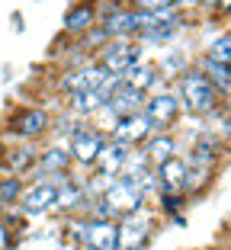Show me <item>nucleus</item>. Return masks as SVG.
Instances as JSON below:
<instances>
[{
  "instance_id": "obj_1",
  "label": "nucleus",
  "mask_w": 231,
  "mask_h": 250,
  "mask_svg": "<svg viewBox=\"0 0 231 250\" xmlns=\"http://www.w3.org/2000/svg\"><path fill=\"white\" fill-rule=\"evenodd\" d=\"M173 93L180 100L183 116H196V119H212L222 116L228 106L222 103V93L215 90V83L206 77L196 64H189L183 74L173 77Z\"/></svg>"
},
{
  "instance_id": "obj_2",
  "label": "nucleus",
  "mask_w": 231,
  "mask_h": 250,
  "mask_svg": "<svg viewBox=\"0 0 231 250\" xmlns=\"http://www.w3.org/2000/svg\"><path fill=\"white\" fill-rule=\"evenodd\" d=\"M52 132V112L45 106H13L3 119V138L42 145Z\"/></svg>"
},
{
  "instance_id": "obj_3",
  "label": "nucleus",
  "mask_w": 231,
  "mask_h": 250,
  "mask_svg": "<svg viewBox=\"0 0 231 250\" xmlns=\"http://www.w3.org/2000/svg\"><path fill=\"white\" fill-rule=\"evenodd\" d=\"M106 141H109V135H106L103 128H97L93 122H77V128L71 132V138L64 141L67 151H71V161H74V170H81V173L87 170L90 173Z\"/></svg>"
},
{
  "instance_id": "obj_4",
  "label": "nucleus",
  "mask_w": 231,
  "mask_h": 250,
  "mask_svg": "<svg viewBox=\"0 0 231 250\" xmlns=\"http://www.w3.org/2000/svg\"><path fill=\"white\" fill-rule=\"evenodd\" d=\"M142 116L148 119L151 132H173L177 122L183 119V109H180V100L170 87H161L154 93L145 96L142 103Z\"/></svg>"
},
{
  "instance_id": "obj_5",
  "label": "nucleus",
  "mask_w": 231,
  "mask_h": 250,
  "mask_svg": "<svg viewBox=\"0 0 231 250\" xmlns=\"http://www.w3.org/2000/svg\"><path fill=\"white\" fill-rule=\"evenodd\" d=\"M142 58H145V45L138 39H106L97 48V55H93V61L106 74H122Z\"/></svg>"
},
{
  "instance_id": "obj_6",
  "label": "nucleus",
  "mask_w": 231,
  "mask_h": 250,
  "mask_svg": "<svg viewBox=\"0 0 231 250\" xmlns=\"http://www.w3.org/2000/svg\"><path fill=\"white\" fill-rule=\"evenodd\" d=\"M154 237V215L148 208L116 218V250H145Z\"/></svg>"
},
{
  "instance_id": "obj_7",
  "label": "nucleus",
  "mask_w": 231,
  "mask_h": 250,
  "mask_svg": "<svg viewBox=\"0 0 231 250\" xmlns=\"http://www.w3.org/2000/svg\"><path fill=\"white\" fill-rule=\"evenodd\" d=\"M55 196H58L55 183H48V180H26V189H22L20 202H16V212L26 215L29 221H39L55 212Z\"/></svg>"
},
{
  "instance_id": "obj_8",
  "label": "nucleus",
  "mask_w": 231,
  "mask_h": 250,
  "mask_svg": "<svg viewBox=\"0 0 231 250\" xmlns=\"http://www.w3.org/2000/svg\"><path fill=\"white\" fill-rule=\"evenodd\" d=\"M36 161H39V145H32V141H10V138L0 141V173L29 180Z\"/></svg>"
},
{
  "instance_id": "obj_9",
  "label": "nucleus",
  "mask_w": 231,
  "mask_h": 250,
  "mask_svg": "<svg viewBox=\"0 0 231 250\" xmlns=\"http://www.w3.org/2000/svg\"><path fill=\"white\" fill-rule=\"evenodd\" d=\"M67 170H74V161H71V151L61 141H48V145H39V161L32 167L29 180H52L61 177Z\"/></svg>"
},
{
  "instance_id": "obj_10",
  "label": "nucleus",
  "mask_w": 231,
  "mask_h": 250,
  "mask_svg": "<svg viewBox=\"0 0 231 250\" xmlns=\"http://www.w3.org/2000/svg\"><path fill=\"white\" fill-rule=\"evenodd\" d=\"M77 244L87 250H116V218H87V215H81Z\"/></svg>"
},
{
  "instance_id": "obj_11",
  "label": "nucleus",
  "mask_w": 231,
  "mask_h": 250,
  "mask_svg": "<svg viewBox=\"0 0 231 250\" xmlns=\"http://www.w3.org/2000/svg\"><path fill=\"white\" fill-rule=\"evenodd\" d=\"M93 26H100V0H74L61 16V32L71 39L87 36Z\"/></svg>"
},
{
  "instance_id": "obj_12",
  "label": "nucleus",
  "mask_w": 231,
  "mask_h": 250,
  "mask_svg": "<svg viewBox=\"0 0 231 250\" xmlns=\"http://www.w3.org/2000/svg\"><path fill=\"white\" fill-rule=\"evenodd\" d=\"M103 81H106V71L97 64V61H87V64H77V67H64L61 77H58V90L64 96L87 93V90H97Z\"/></svg>"
},
{
  "instance_id": "obj_13",
  "label": "nucleus",
  "mask_w": 231,
  "mask_h": 250,
  "mask_svg": "<svg viewBox=\"0 0 231 250\" xmlns=\"http://www.w3.org/2000/svg\"><path fill=\"white\" fill-rule=\"evenodd\" d=\"M222 138H218L215 128H202L193 141H189V157H187V167H199V170H215L218 161H222Z\"/></svg>"
},
{
  "instance_id": "obj_14",
  "label": "nucleus",
  "mask_w": 231,
  "mask_h": 250,
  "mask_svg": "<svg viewBox=\"0 0 231 250\" xmlns=\"http://www.w3.org/2000/svg\"><path fill=\"white\" fill-rule=\"evenodd\" d=\"M128 151H132L128 145H122V141L109 138V141L103 145V151H100V157H97V164H93V170H90V177L100 180V183H109V180H116V177L122 173V167H126Z\"/></svg>"
},
{
  "instance_id": "obj_15",
  "label": "nucleus",
  "mask_w": 231,
  "mask_h": 250,
  "mask_svg": "<svg viewBox=\"0 0 231 250\" xmlns=\"http://www.w3.org/2000/svg\"><path fill=\"white\" fill-rule=\"evenodd\" d=\"M151 177H154V192H183V180H187V157L173 154L164 164L151 167Z\"/></svg>"
},
{
  "instance_id": "obj_16",
  "label": "nucleus",
  "mask_w": 231,
  "mask_h": 250,
  "mask_svg": "<svg viewBox=\"0 0 231 250\" xmlns=\"http://www.w3.org/2000/svg\"><path fill=\"white\" fill-rule=\"evenodd\" d=\"M148 135H151V125H148V119H145L142 112L116 119L112 128H109V138L122 141V145H128V147H142L145 141H148Z\"/></svg>"
},
{
  "instance_id": "obj_17",
  "label": "nucleus",
  "mask_w": 231,
  "mask_h": 250,
  "mask_svg": "<svg viewBox=\"0 0 231 250\" xmlns=\"http://www.w3.org/2000/svg\"><path fill=\"white\" fill-rule=\"evenodd\" d=\"M161 81H164L161 67H157L154 61H145V58L135 61L128 71H122V83L142 90V93H154V90H161Z\"/></svg>"
},
{
  "instance_id": "obj_18",
  "label": "nucleus",
  "mask_w": 231,
  "mask_h": 250,
  "mask_svg": "<svg viewBox=\"0 0 231 250\" xmlns=\"http://www.w3.org/2000/svg\"><path fill=\"white\" fill-rule=\"evenodd\" d=\"M142 151H145V157H148L151 167H157V164H164L167 157L180 154V141H177L173 132H151L148 141L142 145Z\"/></svg>"
},
{
  "instance_id": "obj_19",
  "label": "nucleus",
  "mask_w": 231,
  "mask_h": 250,
  "mask_svg": "<svg viewBox=\"0 0 231 250\" xmlns=\"http://www.w3.org/2000/svg\"><path fill=\"white\" fill-rule=\"evenodd\" d=\"M103 103H106V100L97 93V90H87V93H71L64 100V112H71V116L81 119V122H90V119L103 109Z\"/></svg>"
},
{
  "instance_id": "obj_20",
  "label": "nucleus",
  "mask_w": 231,
  "mask_h": 250,
  "mask_svg": "<svg viewBox=\"0 0 231 250\" xmlns=\"http://www.w3.org/2000/svg\"><path fill=\"white\" fill-rule=\"evenodd\" d=\"M202 58L231 67V29L228 32H218L215 39H209V42L202 45Z\"/></svg>"
},
{
  "instance_id": "obj_21",
  "label": "nucleus",
  "mask_w": 231,
  "mask_h": 250,
  "mask_svg": "<svg viewBox=\"0 0 231 250\" xmlns=\"http://www.w3.org/2000/svg\"><path fill=\"white\" fill-rule=\"evenodd\" d=\"M193 64V55L183 52V48H164V61H161V74L164 77H177V74H183L187 67Z\"/></svg>"
},
{
  "instance_id": "obj_22",
  "label": "nucleus",
  "mask_w": 231,
  "mask_h": 250,
  "mask_svg": "<svg viewBox=\"0 0 231 250\" xmlns=\"http://www.w3.org/2000/svg\"><path fill=\"white\" fill-rule=\"evenodd\" d=\"M157 196V215H164V218H173V215H180L183 208L189 206V199H187V192H154Z\"/></svg>"
},
{
  "instance_id": "obj_23",
  "label": "nucleus",
  "mask_w": 231,
  "mask_h": 250,
  "mask_svg": "<svg viewBox=\"0 0 231 250\" xmlns=\"http://www.w3.org/2000/svg\"><path fill=\"white\" fill-rule=\"evenodd\" d=\"M22 189H26V177H10V173H0V202L7 208H16Z\"/></svg>"
},
{
  "instance_id": "obj_24",
  "label": "nucleus",
  "mask_w": 231,
  "mask_h": 250,
  "mask_svg": "<svg viewBox=\"0 0 231 250\" xmlns=\"http://www.w3.org/2000/svg\"><path fill=\"white\" fill-rule=\"evenodd\" d=\"M77 122H81V119H74L71 112H64V116L52 119V132H48V138H52V141H61V145H64V141L71 138V132L77 128Z\"/></svg>"
},
{
  "instance_id": "obj_25",
  "label": "nucleus",
  "mask_w": 231,
  "mask_h": 250,
  "mask_svg": "<svg viewBox=\"0 0 231 250\" xmlns=\"http://www.w3.org/2000/svg\"><path fill=\"white\" fill-rule=\"evenodd\" d=\"M218 138H222V145H231V109L218 116Z\"/></svg>"
},
{
  "instance_id": "obj_26",
  "label": "nucleus",
  "mask_w": 231,
  "mask_h": 250,
  "mask_svg": "<svg viewBox=\"0 0 231 250\" xmlns=\"http://www.w3.org/2000/svg\"><path fill=\"white\" fill-rule=\"evenodd\" d=\"M0 250H20V244H16V237L10 234V228L3 225V218H0Z\"/></svg>"
},
{
  "instance_id": "obj_27",
  "label": "nucleus",
  "mask_w": 231,
  "mask_h": 250,
  "mask_svg": "<svg viewBox=\"0 0 231 250\" xmlns=\"http://www.w3.org/2000/svg\"><path fill=\"white\" fill-rule=\"evenodd\" d=\"M10 20H13V32H16V36H22V32H26V22H22V13H20V10H13V13H10Z\"/></svg>"
},
{
  "instance_id": "obj_28",
  "label": "nucleus",
  "mask_w": 231,
  "mask_h": 250,
  "mask_svg": "<svg viewBox=\"0 0 231 250\" xmlns=\"http://www.w3.org/2000/svg\"><path fill=\"white\" fill-rule=\"evenodd\" d=\"M212 16H231V0H218L215 10H212Z\"/></svg>"
},
{
  "instance_id": "obj_29",
  "label": "nucleus",
  "mask_w": 231,
  "mask_h": 250,
  "mask_svg": "<svg viewBox=\"0 0 231 250\" xmlns=\"http://www.w3.org/2000/svg\"><path fill=\"white\" fill-rule=\"evenodd\" d=\"M215 3H218V0H196V7H202L206 13H212V10H215Z\"/></svg>"
},
{
  "instance_id": "obj_30",
  "label": "nucleus",
  "mask_w": 231,
  "mask_h": 250,
  "mask_svg": "<svg viewBox=\"0 0 231 250\" xmlns=\"http://www.w3.org/2000/svg\"><path fill=\"white\" fill-rule=\"evenodd\" d=\"M177 10H189V7H196V0H170Z\"/></svg>"
},
{
  "instance_id": "obj_31",
  "label": "nucleus",
  "mask_w": 231,
  "mask_h": 250,
  "mask_svg": "<svg viewBox=\"0 0 231 250\" xmlns=\"http://www.w3.org/2000/svg\"><path fill=\"white\" fill-rule=\"evenodd\" d=\"M3 212H7V206H3V202H0V215H3Z\"/></svg>"
}]
</instances>
